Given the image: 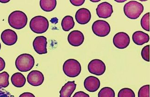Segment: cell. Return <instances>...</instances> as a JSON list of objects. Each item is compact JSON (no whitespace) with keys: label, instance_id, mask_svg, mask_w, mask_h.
<instances>
[{"label":"cell","instance_id":"1","mask_svg":"<svg viewBox=\"0 0 150 97\" xmlns=\"http://www.w3.org/2000/svg\"><path fill=\"white\" fill-rule=\"evenodd\" d=\"M28 20V17L24 13L21 11H15L10 13L8 18V22L11 27L21 30L26 26Z\"/></svg>","mask_w":150,"mask_h":97},{"label":"cell","instance_id":"2","mask_svg":"<svg viewBox=\"0 0 150 97\" xmlns=\"http://www.w3.org/2000/svg\"><path fill=\"white\" fill-rule=\"evenodd\" d=\"M143 11V5L135 1H129L124 7V13L127 17L131 20H136L139 18Z\"/></svg>","mask_w":150,"mask_h":97},{"label":"cell","instance_id":"3","mask_svg":"<svg viewBox=\"0 0 150 97\" xmlns=\"http://www.w3.org/2000/svg\"><path fill=\"white\" fill-rule=\"evenodd\" d=\"M35 60L32 55L28 54L20 55L16 60V66L18 70L21 72L30 71L33 67Z\"/></svg>","mask_w":150,"mask_h":97},{"label":"cell","instance_id":"4","mask_svg":"<svg viewBox=\"0 0 150 97\" xmlns=\"http://www.w3.org/2000/svg\"><path fill=\"white\" fill-rule=\"evenodd\" d=\"M48 20L46 17L42 16L34 17L30 22L31 31L36 34H43L48 29Z\"/></svg>","mask_w":150,"mask_h":97},{"label":"cell","instance_id":"5","mask_svg":"<svg viewBox=\"0 0 150 97\" xmlns=\"http://www.w3.org/2000/svg\"><path fill=\"white\" fill-rule=\"evenodd\" d=\"M63 71L69 77L74 78L79 75L82 68L80 63L74 59H69L65 61L63 66Z\"/></svg>","mask_w":150,"mask_h":97},{"label":"cell","instance_id":"6","mask_svg":"<svg viewBox=\"0 0 150 97\" xmlns=\"http://www.w3.org/2000/svg\"><path fill=\"white\" fill-rule=\"evenodd\" d=\"M92 29L95 35L99 37H105L110 32V26L107 21L98 20L94 22Z\"/></svg>","mask_w":150,"mask_h":97},{"label":"cell","instance_id":"7","mask_svg":"<svg viewBox=\"0 0 150 97\" xmlns=\"http://www.w3.org/2000/svg\"><path fill=\"white\" fill-rule=\"evenodd\" d=\"M88 69L89 73L95 75H101L106 71V66L101 60L93 59L88 64Z\"/></svg>","mask_w":150,"mask_h":97},{"label":"cell","instance_id":"8","mask_svg":"<svg viewBox=\"0 0 150 97\" xmlns=\"http://www.w3.org/2000/svg\"><path fill=\"white\" fill-rule=\"evenodd\" d=\"M130 39L128 34L120 32L115 35L113 38V43L118 49H123L129 46Z\"/></svg>","mask_w":150,"mask_h":97},{"label":"cell","instance_id":"9","mask_svg":"<svg viewBox=\"0 0 150 97\" xmlns=\"http://www.w3.org/2000/svg\"><path fill=\"white\" fill-rule=\"evenodd\" d=\"M96 12L99 17L107 19L111 16L113 13L112 5L108 2H102L97 6Z\"/></svg>","mask_w":150,"mask_h":97},{"label":"cell","instance_id":"10","mask_svg":"<svg viewBox=\"0 0 150 97\" xmlns=\"http://www.w3.org/2000/svg\"><path fill=\"white\" fill-rule=\"evenodd\" d=\"M47 38L44 36H39L34 39L33 47L34 50L39 54L47 53Z\"/></svg>","mask_w":150,"mask_h":97},{"label":"cell","instance_id":"11","mask_svg":"<svg viewBox=\"0 0 150 97\" xmlns=\"http://www.w3.org/2000/svg\"><path fill=\"white\" fill-rule=\"evenodd\" d=\"M27 80L29 84L33 86H40L44 81V76L39 70H33L28 75Z\"/></svg>","mask_w":150,"mask_h":97},{"label":"cell","instance_id":"12","mask_svg":"<svg viewBox=\"0 0 150 97\" xmlns=\"http://www.w3.org/2000/svg\"><path fill=\"white\" fill-rule=\"evenodd\" d=\"M1 39L5 45L12 46L16 43L18 36L14 31L11 29H7L1 33Z\"/></svg>","mask_w":150,"mask_h":97},{"label":"cell","instance_id":"13","mask_svg":"<svg viewBox=\"0 0 150 97\" xmlns=\"http://www.w3.org/2000/svg\"><path fill=\"white\" fill-rule=\"evenodd\" d=\"M84 35L80 31H72L68 36L69 43L70 45L74 47L81 46L84 42Z\"/></svg>","mask_w":150,"mask_h":97},{"label":"cell","instance_id":"14","mask_svg":"<svg viewBox=\"0 0 150 97\" xmlns=\"http://www.w3.org/2000/svg\"><path fill=\"white\" fill-rule=\"evenodd\" d=\"M91 14L89 10L85 8H82L77 10L75 19L76 22L80 24H87L91 20Z\"/></svg>","mask_w":150,"mask_h":97},{"label":"cell","instance_id":"15","mask_svg":"<svg viewBox=\"0 0 150 97\" xmlns=\"http://www.w3.org/2000/svg\"><path fill=\"white\" fill-rule=\"evenodd\" d=\"M100 85L99 79L95 76H88L84 80V87L89 92H96L99 89Z\"/></svg>","mask_w":150,"mask_h":97},{"label":"cell","instance_id":"16","mask_svg":"<svg viewBox=\"0 0 150 97\" xmlns=\"http://www.w3.org/2000/svg\"><path fill=\"white\" fill-rule=\"evenodd\" d=\"M132 39L135 44L142 46L149 42L150 37L148 34L142 31H137L132 35Z\"/></svg>","mask_w":150,"mask_h":97},{"label":"cell","instance_id":"17","mask_svg":"<svg viewBox=\"0 0 150 97\" xmlns=\"http://www.w3.org/2000/svg\"><path fill=\"white\" fill-rule=\"evenodd\" d=\"M76 87V84H75V81L68 82L60 91V97H71Z\"/></svg>","mask_w":150,"mask_h":97},{"label":"cell","instance_id":"18","mask_svg":"<svg viewBox=\"0 0 150 97\" xmlns=\"http://www.w3.org/2000/svg\"><path fill=\"white\" fill-rule=\"evenodd\" d=\"M13 85L16 87L24 86L26 82V79L23 75L20 72H17L13 75L11 78Z\"/></svg>","mask_w":150,"mask_h":97},{"label":"cell","instance_id":"19","mask_svg":"<svg viewBox=\"0 0 150 97\" xmlns=\"http://www.w3.org/2000/svg\"><path fill=\"white\" fill-rule=\"evenodd\" d=\"M40 6L43 11L50 12L55 8L57 5L56 0H40Z\"/></svg>","mask_w":150,"mask_h":97},{"label":"cell","instance_id":"20","mask_svg":"<svg viewBox=\"0 0 150 97\" xmlns=\"http://www.w3.org/2000/svg\"><path fill=\"white\" fill-rule=\"evenodd\" d=\"M61 26L63 31H69L72 29L75 26L73 17L71 16L64 17L61 22Z\"/></svg>","mask_w":150,"mask_h":97},{"label":"cell","instance_id":"21","mask_svg":"<svg viewBox=\"0 0 150 97\" xmlns=\"http://www.w3.org/2000/svg\"><path fill=\"white\" fill-rule=\"evenodd\" d=\"M115 94L111 87H104L101 89L98 94V97H115Z\"/></svg>","mask_w":150,"mask_h":97},{"label":"cell","instance_id":"22","mask_svg":"<svg viewBox=\"0 0 150 97\" xmlns=\"http://www.w3.org/2000/svg\"><path fill=\"white\" fill-rule=\"evenodd\" d=\"M9 75L8 72L4 71L0 73V87L6 88L9 85Z\"/></svg>","mask_w":150,"mask_h":97},{"label":"cell","instance_id":"23","mask_svg":"<svg viewBox=\"0 0 150 97\" xmlns=\"http://www.w3.org/2000/svg\"><path fill=\"white\" fill-rule=\"evenodd\" d=\"M140 24L144 30L150 31V13H147L142 17Z\"/></svg>","mask_w":150,"mask_h":97},{"label":"cell","instance_id":"24","mask_svg":"<svg viewBox=\"0 0 150 97\" xmlns=\"http://www.w3.org/2000/svg\"><path fill=\"white\" fill-rule=\"evenodd\" d=\"M118 97H135V94L134 91L131 89L124 88L119 92Z\"/></svg>","mask_w":150,"mask_h":97},{"label":"cell","instance_id":"25","mask_svg":"<svg viewBox=\"0 0 150 97\" xmlns=\"http://www.w3.org/2000/svg\"><path fill=\"white\" fill-rule=\"evenodd\" d=\"M138 97H150V85H145L141 87L138 92Z\"/></svg>","mask_w":150,"mask_h":97},{"label":"cell","instance_id":"26","mask_svg":"<svg viewBox=\"0 0 150 97\" xmlns=\"http://www.w3.org/2000/svg\"><path fill=\"white\" fill-rule=\"evenodd\" d=\"M143 59L147 62H150V45H146L144 47L141 52Z\"/></svg>","mask_w":150,"mask_h":97},{"label":"cell","instance_id":"27","mask_svg":"<svg viewBox=\"0 0 150 97\" xmlns=\"http://www.w3.org/2000/svg\"><path fill=\"white\" fill-rule=\"evenodd\" d=\"M0 97H15L10 92L0 87Z\"/></svg>","mask_w":150,"mask_h":97},{"label":"cell","instance_id":"28","mask_svg":"<svg viewBox=\"0 0 150 97\" xmlns=\"http://www.w3.org/2000/svg\"><path fill=\"white\" fill-rule=\"evenodd\" d=\"M70 1L75 6H80L84 3L85 0H70Z\"/></svg>","mask_w":150,"mask_h":97},{"label":"cell","instance_id":"29","mask_svg":"<svg viewBox=\"0 0 150 97\" xmlns=\"http://www.w3.org/2000/svg\"><path fill=\"white\" fill-rule=\"evenodd\" d=\"M73 97H90L89 95L83 91H79L74 94Z\"/></svg>","mask_w":150,"mask_h":97},{"label":"cell","instance_id":"30","mask_svg":"<svg viewBox=\"0 0 150 97\" xmlns=\"http://www.w3.org/2000/svg\"><path fill=\"white\" fill-rule=\"evenodd\" d=\"M5 67V62L2 58L0 57V71H1Z\"/></svg>","mask_w":150,"mask_h":97},{"label":"cell","instance_id":"31","mask_svg":"<svg viewBox=\"0 0 150 97\" xmlns=\"http://www.w3.org/2000/svg\"><path fill=\"white\" fill-rule=\"evenodd\" d=\"M19 97H35V96L33 95V94L31 93H24L20 95Z\"/></svg>","mask_w":150,"mask_h":97},{"label":"cell","instance_id":"32","mask_svg":"<svg viewBox=\"0 0 150 97\" xmlns=\"http://www.w3.org/2000/svg\"><path fill=\"white\" fill-rule=\"evenodd\" d=\"M10 1V0H0V2L1 3H7V2H9Z\"/></svg>","mask_w":150,"mask_h":97},{"label":"cell","instance_id":"33","mask_svg":"<svg viewBox=\"0 0 150 97\" xmlns=\"http://www.w3.org/2000/svg\"><path fill=\"white\" fill-rule=\"evenodd\" d=\"M1 44L0 43V50H1Z\"/></svg>","mask_w":150,"mask_h":97}]
</instances>
